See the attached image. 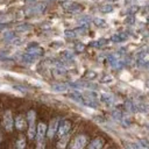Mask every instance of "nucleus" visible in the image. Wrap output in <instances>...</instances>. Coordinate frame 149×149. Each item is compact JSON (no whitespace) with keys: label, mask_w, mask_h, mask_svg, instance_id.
<instances>
[{"label":"nucleus","mask_w":149,"mask_h":149,"mask_svg":"<svg viewBox=\"0 0 149 149\" xmlns=\"http://www.w3.org/2000/svg\"><path fill=\"white\" fill-rule=\"evenodd\" d=\"M47 134V125L44 122H40L36 128V141H37V149H44L45 148V141L44 136Z\"/></svg>","instance_id":"nucleus-1"},{"label":"nucleus","mask_w":149,"mask_h":149,"mask_svg":"<svg viewBox=\"0 0 149 149\" xmlns=\"http://www.w3.org/2000/svg\"><path fill=\"white\" fill-rule=\"evenodd\" d=\"M27 118H28V122H29V129H28V137L29 139H34L35 134H36V127H35V119H36V113L35 111L30 109L27 113Z\"/></svg>","instance_id":"nucleus-2"},{"label":"nucleus","mask_w":149,"mask_h":149,"mask_svg":"<svg viewBox=\"0 0 149 149\" xmlns=\"http://www.w3.org/2000/svg\"><path fill=\"white\" fill-rule=\"evenodd\" d=\"M87 144V136L84 134L77 135L73 141L71 142V149H84V147Z\"/></svg>","instance_id":"nucleus-3"},{"label":"nucleus","mask_w":149,"mask_h":149,"mask_svg":"<svg viewBox=\"0 0 149 149\" xmlns=\"http://www.w3.org/2000/svg\"><path fill=\"white\" fill-rule=\"evenodd\" d=\"M2 123H3V127L7 132H12V129H13V115H12V112L9 109H7L5 112Z\"/></svg>","instance_id":"nucleus-4"},{"label":"nucleus","mask_w":149,"mask_h":149,"mask_svg":"<svg viewBox=\"0 0 149 149\" xmlns=\"http://www.w3.org/2000/svg\"><path fill=\"white\" fill-rule=\"evenodd\" d=\"M62 6H63L64 9H66L69 12H73V13L81 12V9H83V7L79 3H76V2H72V1H63Z\"/></svg>","instance_id":"nucleus-5"},{"label":"nucleus","mask_w":149,"mask_h":149,"mask_svg":"<svg viewBox=\"0 0 149 149\" xmlns=\"http://www.w3.org/2000/svg\"><path fill=\"white\" fill-rule=\"evenodd\" d=\"M70 128H71V122L69 121V120H64V121H62L61 123H59V126H58V136L61 137V136H63V135H65V134H68L69 133V130H70Z\"/></svg>","instance_id":"nucleus-6"},{"label":"nucleus","mask_w":149,"mask_h":149,"mask_svg":"<svg viewBox=\"0 0 149 149\" xmlns=\"http://www.w3.org/2000/svg\"><path fill=\"white\" fill-rule=\"evenodd\" d=\"M57 128H58V119L55 118V119H52V120L50 121L49 127H48V129H47V134H48L49 139H52V137H54V135H55Z\"/></svg>","instance_id":"nucleus-7"},{"label":"nucleus","mask_w":149,"mask_h":149,"mask_svg":"<svg viewBox=\"0 0 149 149\" xmlns=\"http://www.w3.org/2000/svg\"><path fill=\"white\" fill-rule=\"evenodd\" d=\"M104 142L105 141L102 137H97L90 142V144L87 146V149H101L104 146Z\"/></svg>","instance_id":"nucleus-8"},{"label":"nucleus","mask_w":149,"mask_h":149,"mask_svg":"<svg viewBox=\"0 0 149 149\" xmlns=\"http://www.w3.org/2000/svg\"><path fill=\"white\" fill-rule=\"evenodd\" d=\"M15 127L19 130L24 129V127H26V120H24V118L22 115H17L16 116V119H15Z\"/></svg>","instance_id":"nucleus-9"},{"label":"nucleus","mask_w":149,"mask_h":149,"mask_svg":"<svg viewBox=\"0 0 149 149\" xmlns=\"http://www.w3.org/2000/svg\"><path fill=\"white\" fill-rule=\"evenodd\" d=\"M68 140H69V134H65V135L61 136V139H59V141L57 143V148L58 149H64L66 143H68Z\"/></svg>","instance_id":"nucleus-10"},{"label":"nucleus","mask_w":149,"mask_h":149,"mask_svg":"<svg viewBox=\"0 0 149 149\" xmlns=\"http://www.w3.org/2000/svg\"><path fill=\"white\" fill-rule=\"evenodd\" d=\"M24 146H26V139L21 135V136L17 139V142H16V149H24Z\"/></svg>","instance_id":"nucleus-11"},{"label":"nucleus","mask_w":149,"mask_h":149,"mask_svg":"<svg viewBox=\"0 0 149 149\" xmlns=\"http://www.w3.org/2000/svg\"><path fill=\"white\" fill-rule=\"evenodd\" d=\"M100 10H101L102 13H109V12L113 10V6H112V5H102V6L100 7Z\"/></svg>","instance_id":"nucleus-12"},{"label":"nucleus","mask_w":149,"mask_h":149,"mask_svg":"<svg viewBox=\"0 0 149 149\" xmlns=\"http://www.w3.org/2000/svg\"><path fill=\"white\" fill-rule=\"evenodd\" d=\"M28 52L31 54V55H41L42 54V49L35 47V48H29L28 49Z\"/></svg>","instance_id":"nucleus-13"},{"label":"nucleus","mask_w":149,"mask_h":149,"mask_svg":"<svg viewBox=\"0 0 149 149\" xmlns=\"http://www.w3.org/2000/svg\"><path fill=\"white\" fill-rule=\"evenodd\" d=\"M29 28H30V26L27 24V23H21V24H19V26L16 27V29H17L19 31H26V30H28Z\"/></svg>","instance_id":"nucleus-14"},{"label":"nucleus","mask_w":149,"mask_h":149,"mask_svg":"<svg viewBox=\"0 0 149 149\" xmlns=\"http://www.w3.org/2000/svg\"><path fill=\"white\" fill-rule=\"evenodd\" d=\"M94 23L97 26H99V27H105L106 26V22L104 20H101V19H94Z\"/></svg>","instance_id":"nucleus-15"},{"label":"nucleus","mask_w":149,"mask_h":149,"mask_svg":"<svg viewBox=\"0 0 149 149\" xmlns=\"http://www.w3.org/2000/svg\"><path fill=\"white\" fill-rule=\"evenodd\" d=\"M3 37H5L6 40H9V38L12 40V38L14 37V35H13V33H12V31H6V33L3 34Z\"/></svg>","instance_id":"nucleus-16"},{"label":"nucleus","mask_w":149,"mask_h":149,"mask_svg":"<svg viewBox=\"0 0 149 149\" xmlns=\"http://www.w3.org/2000/svg\"><path fill=\"white\" fill-rule=\"evenodd\" d=\"M52 88H54L55 91H63V90H65V86H64V85H61V84H59V85H55V86H54Z\"/></svg>","instance_id":"nucleus-17"},{"label":"nucleus","mask_w":149,"mask_h":149,"mask_svg":"<svg viewBox=\"0 0 149 149\" xmlns=\"http://www.w3.org/2000/svg\"><path fill=\"white\" fill-rule=\"evenodd\" d=\"M126 22H128V23H133L134 22V16L130 14V15H128V17L126 19Z\"/></svg>","instance_id":"nucleus-18"},{"label":"nucleus","mask_w":149,"mask_h":149,"mask_svg":"<svg viewBox=\"0 0 149 149\" xmlns=\"http://www.w3.org/2000/svg\"><path fill=\"white\" fill-rule=\"evenodd\" d=\"M137 10H139V7H137L136 5L132 6V8H130V13H135V12H137Z\"/></svg>","instance_id":"nucleus-19"},{"label":"nucleus","mask_w":149,"mask_h":149,"mask_svg":"<svg viewBox=\"0 0 149 149\" xmlns=\"http://www.w3.org/2000/svg\"><path fill=\"white\" fill-rule=\"evenodd\" d=\"M76 48H77V50H78V51H81V50H83V49H84V47H83V45H81V44H78V45H77V47H76Z\"/></svg>","instance_id":"nucleus-20"},{"label":"nucleus","mask_w":149,"mask_h":149,"mask_svg":"<svg viewBox=\"0 0 149 149\" xmlns=\"http://www.w3.org/2000/svg\"><path fill=\"white\" fill-rule=\"evenodd\" d=\"M65 34H66V36H70V37L73 36V33H72V31H66Z\"/></svg>","instance_id":"nucleus-21"},{"label":"nucleus","mask_w":149,"mask_h":149,"mask_svg":"<svg viewBox=\"0 0 149 149\" xmlns=\"http://www.w3.org/2000/svg\"><path fill=\"white\" fill-rule=\"evenodd\" d=\"M36 0H24V2L26 3H33V2H35Z\"/></svg>","instance_id":"nucleus-22"},{"label":"nucleus","mask_w":149,"mask_h":149,"mask_svg":"<svg viewBox=\"0 0 149 149\" xmlns=\"http://www.w3.org/2000/svg\"><path fill=\"white\" fill-rule=\"evenodd\" d=\"M109 1H115V0H109Z\"/></svg>","instance_id":"nucleus-23"}]
</instances>
